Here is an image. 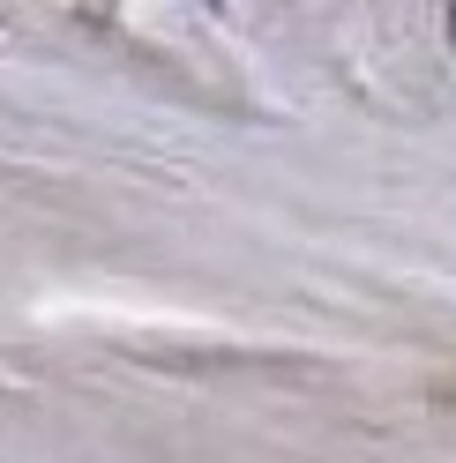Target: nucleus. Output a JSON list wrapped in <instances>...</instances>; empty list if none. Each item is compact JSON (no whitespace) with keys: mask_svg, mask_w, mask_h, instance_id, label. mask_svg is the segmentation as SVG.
<instances>
[{"mask_svg":"<svg viewBox=\"0 0 456 463\" xmlns=\"http://www.w3.org/2000/svg\"><path fill=\"white\" fill-rule=\"evenodd\" d=\"M449 45H456V8H449Z\"/></svg>","mask_w":456,"mask_h":463,"instance_id":"1","label":"nucleus"}]
</instances>
